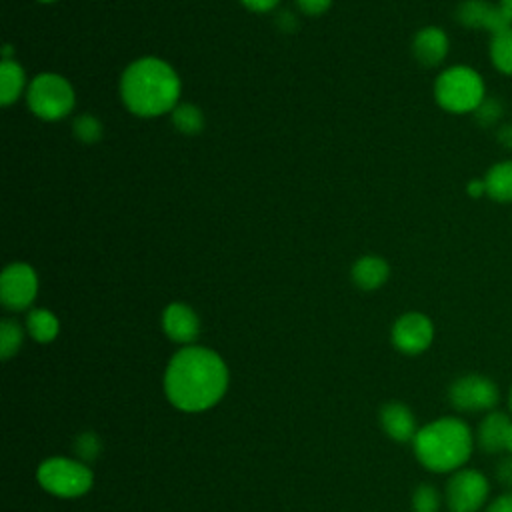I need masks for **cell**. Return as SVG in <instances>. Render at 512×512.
Listing matches in <instances>:
<instances>
[{
  "mask_svg": "<svg viewBox=\"0 0 512 512\" xmlns=\"http://www.w3.org/2000/svg\"><path fill=\"white\" fill-rule=\"evenodd\" d=\"M474 444V432L456 416H442L424 424L412 440L418 462L436 474H452L464 468L472 456Z\"/></svg>",
  "mask_w": 512,
  "mask_h": 512,
  "instance_id": "obj_3",
  "label": "cell"
},
{
  "mask_svg": "<svg viewBox=\"0 0 512 512\" xmlns=\"http://www.w3.org/2000/svg\"><path fill=\"white\" fill-rule=\"evenodd\" d=\"M490 60L498 72L512 76V26L492 36Z\"/></svg>",
  "mask_w": 512,
  "mask_h": 512,
  "instance_id": "obj_20",
  "label": "cell"
},
{
  "mask_svg": "<svg viewBox=\"0 0 512 512\" xmlns=\"http://www.w3.org/2000/svg\"><path fill=\"white\" fill-rule=\"evenodd\" d=\"M490 494L488 478L476 468H460L450 474L444 490L450 512H478L486 506Z\"/></svg>",
  "mask_w": 512,
  "mask_h": 512,
  "instance_id": "obj_7",
  "label": "cell"
},
{
  "mask_svg": "<svg viewBox=\"0 0 512 512\" xmlns=\"http://www.w3.org/2000/svg\"><path fill=\"white\" fill-rule=\"evenodd\" d=\"M486 196L494 202H512V160L496 162L484 176Z\"/></svg>",
  "mask_w": 512,
  "mask_h": 512,
  "instance_id": "obj_17",
  "label": "cell"
},
{
  "mask_svg": "<svg viewBox=\"0 0 512 512\" xmlns=\"http://www.w3.org/2000/svg\"><path fill=\"white\" fill-rule=\"evenodd\" d=\"M38 294L36 270L26 262H12L0 274V300L8 310H26Z\"/></svg>",
  "mask_w": 512,
  "mask_h": 512,
  "instance_id": "obj_9",
  "label": "cell"
},
{
  "mask_svg": "<svg viewBox=\"0 0 512 512\" xmlns=\"http://www.w3.org/2000/svg\"><path fill=\"white\" fill-rule=\"evenodd\" d=\"M456 18L462 26L486 30L492 36L512 26V22L508 20L500 4H494L488 0H464L456 8Z\"/></svg>",
  "mask_w": 512,
  "mask_h": 512,
  "instance_id": "obj_11",
  "label": "cell"
},
{
  "mask_svg": "<svg viewBox=\"0 0 512 512\" xmlns=\"http://www.w3.org/2000/svg\"><path fill=\"white\" fill-rule=\"evenodd\" d=\"M380 426L386 436H390L396 442H408L414 440L418 426L414 412L402 404V402H388L380 408Z\"/></svg>",
  "mask_w": 512,
  "mask_h": 512,
  "instance_id": "obj_14",
  "label": "cell"
},
{
  "mask_svg": "<svg viewBox=\"0 0 512 512\" xmlns=\"http://www.w3.org/2000/svg\"><path fill=\"white\" fill-rule=\"evenodd\" d=\"M296 4H298V8H300L302 12L316 16V14L326 12V10L330 8L332 0H296Z\"/></svg>",
  "mask_w": 512,
  "mask_h": 512,
  "instance_id": "obj_28",
  "label": "cell"
},
{
  "mask_svg": "<svg viewBox=\"0 0 512 512\" xmlns=\"http://www.w3.org/2000/svg\"><path fill=\"white\" fill-rule=\"evenodd\" d=\"M240 2H242L248 10L264 14V12L274 10V8L278 6V2H280V0H240Z\"/></svg>",
  "mask_w": 512,
  "mask_h": 512,
  "instance_id": "obj_30",
  "label": "cell"
},
{
  "mask_svg": "<svg viewBox=\"0 0 512 512\" xmlns=\"http://www.w3.org/2000/svg\"><path fill=\"white\" fill-rule=\"evenodd\" d=\"M162 328L172 342L190 346L200 334V318L188 304L172 302L162 312Z\"/></svg>",
  "mask_w": 512,
  "mask_h": 512,
  "instance_id": "obj_12",
  "label": "cell"
},
{
  "mask_svg": "<svg viewBox=\"0 0 512 512\" xmlns=\"http://www.w3.org/2000/svg\"><path fill=\"white\" fill-rule=\"evenodd\" d=\"M434 98L440 108L452 114L476 112L486 100L482 76L464 64L442 70L434 82Z\"/></svg>",
  "mask_w": 512,
  "mask_h": 512,
  "instance_id": "obj_4",
  "label": "cell"
},
{
  "mask_svg": "<svg viewBox=\"0 0 512 512\" xmlns=\"http://www.w3.org/2000/svg\"><path fill=\"white\" fill-rule=\"evenodd\" d=\"M508 406H510V414H512V386H510V394H508Z\"/></svg>",
  "mask_w": 512,
  "mask_h": 512,
  "instance_id": "obj_35",
  "label": "cell"
},
{
  "mask_svg": "<svg viewBox=\"0 0 512 512\" xmlns=\"http://www.w3.org/2000/svg\"><path fill=\"white\" fill-rule=\"evenodd\" d=\"M172 124L182 134L194 136L204 128V114L196 104L184 102L172 110Z\"/></svg>",
  "mask_w": 512,
  "mask_h": 512,
  "instance_id": "obj_21",
  "label": "cell"
},
{
  "mask_svg": "<svg viewBox=\"0 0 512 512\" xmlns=\"http://www.w3.org/2000/svg\"><path fill=\"white\" fill-rule=\"evenodd\" d=\"M448 36L438 26H426L412 38V54L422 66H438L448 54Z\"/></svg>",
  "mask_w": 512,
  "mask_h": 512,
  "instance_id": "obj_15",
  "label": "cell"
},
{
  "mask_svg": "<svg viewBox=\"0 0 512 512\" xmlns=\"http://www.w3.org/2000/svg\"><path fill=\"white\" fill-rule=\"evenodd\" d=\"M26 330L36 342L48 344L58 336L60 322L54 312H50L46 308H34L26 316Z\"/></svg>",
  "mask_w": 512,
  "mask_h": 512,
  "instance_id": "obj_19",
  "label": "cell"
},
{
  "mask_svg": "<svg viewBox=\"0 0 512 512\" xmlns=\"http://www.w3.org/2000/svg\"><path fill=\"white\" fill-rule=\"evenodd\" d=\"M498 112H500V106H498V102H494V100H484V102L478 106V110H476V114H478V118H480L482 122H494V120L498 118Z\"/></svg>",
  "mask_w": 512,
  "mask_h": 512,
  "instance_id": "obj_29",
  "label": "cell"
},
{
  "mask_svg": "<svg viewBox=\"0 0 512 512\" xmlns=\"http://www.w3.org/2000/svg\"><path fill=\"white\" fill-rule=\"evenodd\" d=\"M28 108L42 120H60L74 108L76 96L72 84L54 72L38 74L26 88Z\"/></svg>",
  "mask_w": 512,
  "mask_h": 512,
  "instance_id": "obj_6",
  "label": "cell"
},
{
  "mask_svg": "<svg viewBox=\"0 0 512 512\" xmlns=\"http://www.w3.org/2000/svg\"><path fill=\"white\" fill-rule=\"evenodd\" d=\"M448 400L458 412H490L500 402V388L484 374H464L450 384Z\"/></svg>",
  "mask_w": 512,
  "mask_h": 512,
  "instance_id": "obj_8",
  "label": "cell"
},
{
  "mask_svg": "<svg viewBox=\"0 0 512 512\" xmlns=\"http://www.w3.org/2000/svg\"><path fill=\"white\" fill-rule=\"evenodd\" d=\"M74 452H76L78 460H82L86 464L96 460L100 456V452H102V442H100L98 434L90 432V430L78 434L76 440H74Z\"/></svg>",
  "mask_w": 512,
  "mask_h": 512,
  "instance_id": "obj_25",
  "label": "cell"
},
{
  "mask_svg": "<svg viewBox=\"0 0 512 512\" xmlns=\"http://www.w3.org/2000/svg\"><path fill=\"white\" fill-rule=\"evenodd\" d=\"M498 4H500V8L504 10V14L508 16V20L512 22V0H500Z\"/></svg>",
  "mask_w": 512,
  "mask_h": 512,
  "instance_id": "obj_33",
  "label": "cell"
},
{
  "mask_svg": "<svg viewBox=\"0 0 512 512\" xmlns=\"http://www.w3.org/2000/svg\"><path fill=\"white\" fill-rule=\"evenodd\" d=\"M278 26L282 28V30H294L296 28V24H298V20L294 18V14L292 12H282L280 16H278Z\"/></svg>",
  "mask_w": 512,
  "mask_h": 512,
  "instance_id": "obj_31",
  "label": "cell"
},
{
  "mask_svg": "<svg viewBox=\"0 0 512 512\" xmlns=\"http://www.w3.org/2000/svg\"><path fill=\"white\" fill-rule=\"evenodd\" d=\"M72 130H74V136L78 138V140H82V142H98L100 138H102V132H104V128H102V122L96 118V116H92V114H82V116H78L76 120H74V124H72Z\"/></svg>",
  "mask_w": 512,
  "mask_h": 512,
  "instance_id": "obj_24",
  "label": "cell"
},
{
  "mask_svg": "<svg viewBox=\"0 0 512 512\" xmlns=\"http://www.w3.org/2000/svg\"><path fill=\"white\" fill-rule=\"evenodd\" d=\"M484 512H512V490L496 496L484 508Z\"/></svg>",
  "mask_w": 512,
  "mask_h": 512,
  "instance_id": "obj_27",
  "label": "cell"
},
{
  "mask_svg": "<svg viewBox=\"0 0 512 512\" xmlns=\"http://www.w3.org/2000/svg\"><path fill=\"white\" fill-rule=\"evenodd\" d=\"M38 2H44V4H50V2H54V0H38Z\"/></svg>",
  "mask_w": 512,
  "mask_h": 512,
  "instance_id": "obj_36",
  "label": "cell"
},
{
  "mask_svg": "<svg viewBox=\"0 0 512 512\" xmlns=\"http://www.w3.org/2000/svg\"><path fill=\"white\" fill-rule=\"evenodd\" d=\"M392 344L398 352L416 356L430 348L434 340V324L422 312H406L392 326Z\"/></svg>",
  "mask_w": 512,
  "mask_h": 512,
  "instance_id": "obj_10",
  "label": "cell"
},
{
  "mask_svg": "<svg viewBox=\"0 0 512 512\" xmlns=\"http://www.w3.org/2000/svg\"><path fill=\"white\" fill-rule=\"evenodd\" d=\"M442 504V496L436 486L420 484L412 492V510L414 512H438Z\"/></svg>",
  "mask_w": 512,
  "mask_h": 512,
  "instance_id": "obj_23",
  "label": "cell"
},
{
  "mask_svg": "<svg viewBox=\"0 0 512 512\" xmlns=\"http://www.w3.org/2000/svg\"><path fill=\"white\" fill-rule=\"evenodd\" d=\"M26 88L24 68L16 60H2L0 64V104L10 106Z\"/></svg>",
  "mask_w": 512,
  "mask_h": 512,
  "instance_id": "obj_18",
  "label": "cell"
},
{
  "mask_svg": "<svg viewBox=\"0 0 512 512\" xmlns=\"http://www.w3.org/2000/svg\"><path fill=\"white\" fill-rule=\"evenodd\" d=\"M38 484L58 498L84 496L94 484V472L78 458L52 456L40 462L36 470Z\"/></svg>",
  "mask_w": 512,
  "mask_h": 512,
  "instance_id": "obj_5",
  "label": "cell"
},
{
  "mask_svg": "<svg viewBox=\"0 0 512 512\" xmlns=\"http://www.w3.org/2000/svg\"><path fill=\"white\" fill-rule=\"evenodd\" d=\"M512 426V418L500 410H490L480 420L474 440L476 446L486 454H500L506 450V438Z\"/></svg>",
  "mask_w": 512,
  "mask_h": 512,
  "instance_id": "obj_13",
  "label": "cell"
},
{
  "mask_svg": "<svg viewBox=\"0 0 512 512\" xmlns=\"http://www.w3.org/2000/svg\"><path fill=\"white\" fill-rule=\"evenodd\" d=\"M22 342H24L22 326L12 318H4L0 322V356H2V360L12 358L20 350Z\"/></svg>",
  "mask_w": 512,
  "mask_h": 512,
  "instance_id": "obj_22",
  "label": "cell"
},
{
  "mask_svg": "<svg viewBox=\"0 0 512 512\" xmlns=\"http://www.w3.org/2000/svg\"><path fill=\"white\" fill-rule=\"evenodd\" d=\"M494 476L498 480L500 486L512 490V454L500 458L496 462V468H494Z\"/></svg>",
  "mask_w": 512,
  "mask_h": 512,
  "instance_id": "obj_26",
  "label": "cell"
},
{
  "mask_svg": "<svg viewBox=\"0 0 512 512\" xmlns=\"http://www.w3.org/2000/svg\"><path fill=\"white\" fill-rule=\"evenodd\" d=\"M468 194H470L472 198L484 196V194H486V184H484V180H470V182H468Z\"/></svg>",
  "mask_w": 512,
  "mask_h": 512,
  "instance_id": "obj_32",
  "label": "cell"
},
{
  "mask_svg": "<svg viewBox=\"0 0 512 512\" xmlns=\"http://www.w3.org/2000/svg\"><path fill=\"white\" fill-rule=\"evenodd\" d=\"M124 106L142 118L172 112L180 98L178 72L156 56H144L128 64L120 78Z\"/></svg>",
  "mask_w": 512,
  "mask_h": 512,
  "instance_id": "obj_2",
  "label": "cell"
},
{
  "mask_svg": "<svg viewBox=\"0 0 512 512\" xmlns=\"http://www.w3.org/2000/svg\"><path fill=\"white\" fill-rule=\"evenodd\" d=\"M506 452L512 454V426H510V432H508V438H506Z\"/></svg>",
  "mask_w": 512,
  "mask_h": 512,
  "instance_id": "obj_34",
  "label": "cell"
},
{
  "mask_svg": "<svg viewBox=\"0 0 512 512\" xmlns=\"http://www.w3.org/2000/svg\"><path fill=\"white\" fill-rule=\"evenodd\" d=\"M228 388V366L206 346H184L168 362L164 392L172 406L202 412L218 404Z\"/></svg>",
  "mask_w": 512,
  "mask_h": 512,
  "instance_id": "obj_1",
  "label": "cell"
},
{
  "mask_svg": "<svg viewBox=\"0 0 512 512\" xmlns=\"http://www.w3.org/2000/svg\"><path fill=\"white\" fill-rule=\"evenodd\" d=\"M390 276V266L380 256H362L352 266V282L362 290L380 288Z\"/></svg>",
  "mask_w": 512,
  "mask_h": 512,
  "instance_id": "obj_16",
  "label": "cell"
}]
</instances>
